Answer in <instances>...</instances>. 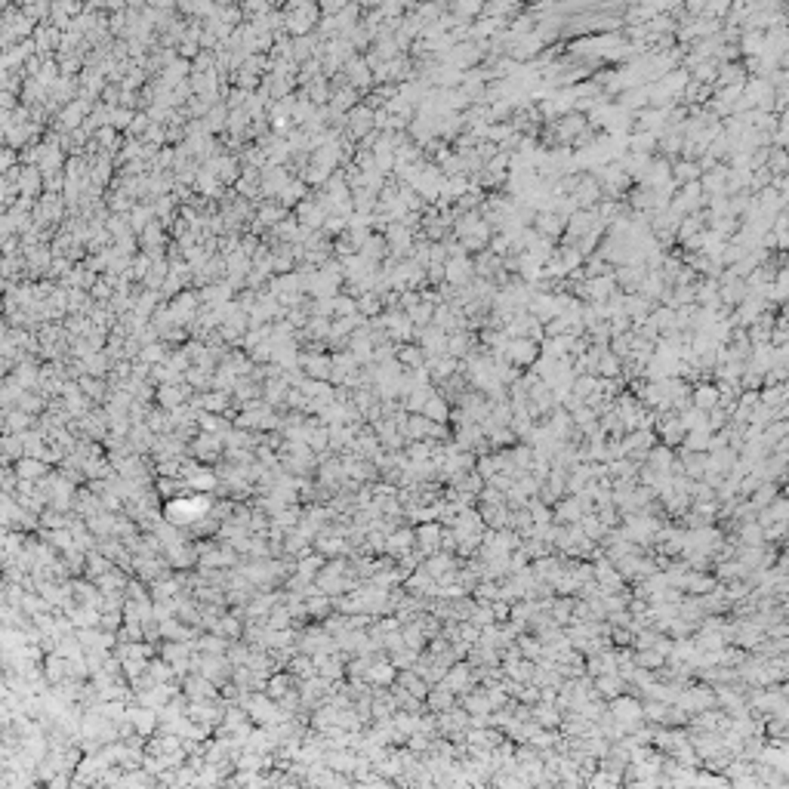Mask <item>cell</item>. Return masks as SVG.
<instances>
[{
  "label": "cell",
  "mask_w": 789,
  "mask_h": 789,
  "mask_svg": "<svg viewBox=\"0 0 789 789\" xmlns=\"http://www.w3.org/2000/svg\"><path fill=\"white\" fill-rule=\"evenodd\" d=\"M607 712H611L614 719L620 721V725L626 728L629 734H632L635 728H639L641 721H645V719H641V700H639V697H632V694H626V691L616 694L614 700H607Z\"/></svg>",
  "instance_id": "cell-1"
},
{
  "label": "cell",
  "mask_w": 789,
  "mask_h": 789,
  "mask_svg": "<svg viewBox=\"0 0 789 789\" xmlns=\"http://www.w3.org/2000/svg\"><path fill=\"white\" fill-rule=\"evenodd\" d=\"M416 534V549L422 555L438 552V540H441V521H422V525H413Z\"/></svg>",
  "instance_id": "cell-2"
},
{
  "label": "cell",
  "mask_w": 789,
  "mask_h": 789,
  "mask_svg": "<svg viewBox=\"0 0 789 789\" xmlns=\"http://www.w3.org/2000/svg\"><path fill=\"white\" fill-rule=\"evenodd\" d=\"M592 688H595V691H598V697H605V700H614L616 694L629 691V681L623 679L620 672H601V675H595V679H592Z\"/></svg>",
  "instance_id": "cell-3"
},
{
  "label": "cell",
  "mask_w": 789,
  "mask_h": 789,
  "mask_svg": "<svg viewBox=\"0 0 789 789\" xmlns=\"http://www.w3.org/2000/svg\"><path fill=\"white\" fill-rule=\"evenodd\" d=\"M450 706H456V694L450 691L444 681H435L426 694V709L429 712H444V709H450Z\"/></svg>",
  "instance_id": "cell-4"
},
{
  "label": "cell",
  "mask_w": 789,
  "mask_h": 789,
  "mask_svg": "<svg viewBox=\"0 0 789 789\" xmlns=\"http://www.w3.org/2000/svg\"><path fill=\"white\" fill-rule=\"evenodd\" d=\"M395 672H398V669H395L389 660H373L364 675H367V681H370L373 688H389V685L395 681Z\"/></svg>",
  "instance_id": "cell-5"
},
{
  "label": "cell",
  "mask_w": 789,
  "mask_h": 789,
  "mask_svg": "<svg viewBox=\"0 0 789 789\" xmlns=\"http://www.w3.org/2000/svg\"><path fill=\"white\" fill-rule=\"evenodd\" d=\"M691 404L697 410H712L715 404H719V389H715V382H697V386H691Z\"/></svg>",
  "instance_id": "cell-6"
},
{
  "label": "cell",
  "mask_w": 789,
  "mask_h": 789,
  "mask_svg": "<svg viewBox=\"0 0 789 789\" xmlns=\"http://www.w3.org/2000/svg\"><path fill=\"white\" fill-rule=\"evenodd\" d=\"M420 413L429 416V420H435V422H447V420H450V404L444 401L438 392H432V395H429V401L422 404Z\"/></svg>",
  "instance_id": "cell-7"
},
{
  "label": "cell",
  "mask_w": 789,
  "mask_h": 789,
  "mask_svg": "<svg viewBox=\"0 0 789 789\" xmlns=\"http://www.w3.org/2000/svg\"><path fill=\"white\" fill-rule=\"evenodd\" d=\"M395 361L401 364L404 370H413V367H420V364H426V355H422V349L420 346H395Z\"/></svg>",
  "instance_id": "cell-8"
},
{
  "label": "cell",
  "mask_w": 789,
  "mask_h": 789,
  "mask_svg": "<svg viewBox=\"0 0 789 789\" xmlns=\"http://www.w3.org/2000/svg\"><path fill=\"white\" fill-rule=\"evenodd\" d=\"M401 635H404V645L410 647V651H426V641H429V635L422 632V626L416 620H410V623H404L401 626Z\"/></svg>",
  "instance_id": "cell-9"
},
{
  "label": "cell",
  "mask_w": 789,
  "mask_h": 789,
  "mask_svg": "<svg viewBox=\"0 0 789 789\" xmlns=\"http://www.w3.org/2000/svg\"><path fill=\"white\" fill-rule=\"evenodd\" d=\"M620 367H623V361L620 358L614 355V351H601L598 355V364H595V376H605V380H616L620 376Z\"/></svg>",
  "instance_id": "cell-10"
},
{
  "label": "cell",
  "mask_w": 789,
  "mask_h": 789,
  "mask_svg": "<svg viewBox=\"0 0 789 789\" xmlns=\"http://www.w3.org/2000/svg\"><path fill=\"white\" fill-rule=\"evenodd\" d=\"M576 525H580L583 536H586V540H592V543H598L601 536L607 534V527L601 525V521H598V515H595V512H583V515H580V521H576Z\"/></svg>",
  "instance_id": "cell-11"
},
{
  "label": "cell",
  "mask_w": 789,
  "mask_h": 789,
  "mask_svg": "<svg viewBox=\"0 0 789 789\" xmlns=\"http://www.w3.org/2000/svg\"><path fill=\"white\" fill-rule=\"evenodd\" d=\"M789 398V389L786 382H777V386H761L759 389V401L768 404V407H783Z\"/></svg>",
  "instance_id": "cell-12"
},
{
  "label": "cell",
  "mask_w": 789,
  "mask_h": 789,
  "mask_svg": "<svg viewBox=\"0 0 789 789\" xmlns=\"http://www.w3.org/2000/svg\"><path fill=\"white\" fill-rule=\"evenodd\" d=\"M663 663H666V654H660L657 647H641V651H635V666H645V669H651V672H657Z\"/></svg>",
  "instance_id": "cell-13"
},
{
  "label": "cell",
  "mask_w": 789,
  "mask_h": 789,
  "mask_svg": "<svg viewBox=\"0 0 789 789\" xmlns=\"http://www.w3.org/2000/svg\"><path fill=\"white\" fill-rule=\"evenodd\" d=\"M515 645H518L521 657H527V660H534V663L543 657V641L536 639V635H530V632H527V635H518V639H515Z\"/></svg>",
  "instance_id": "cell-14"
},
{
  "label": "cell",
  "mask_w": 789,
  "mask_h": 789,
  "mask_svg": "<svg viewBox=\"0 0 789 789\" xmlns=\"http://www.w3.org/2000/svg\"><path fill=\"white\" fill-rule=\"evenodd\" d=\"M709 435H712V432H709L706 426H703V429H691V432H685V441H681L679 447H685V450H703V454H706V450H709Z\"/></svg>",
  "instance_id": "cell-15"
},
{
  "label": "cell",
  "mask_w": 789,
  "mask_h": 789,
  "mask_svg": "<svg viewBox=\"0 0 789 789\" xmlns=\"http://www.w3.org/2000/svg\"><path fill=\"white\" fill-rule=\"evenodd\" d=\"M786 435H789V422H786V420H771L765 429H761V441L768 444V450H771L774 441L786 438Z\"/></svg>",
  "instance_id": "cell-16"
},
{
  "label": "cell",
  "mask_w": 789,
  "mask_h": 789,
  "mask_svg": "<svg viewBox=\"0 0 789 789\" xmlns=\"http://www.w3.org/2000/svg\"><path fill=\"white\" fill-rule=\"evenodd\" d=\"M675 179H679V182H688V179H691V182H697V179H700V167H697V164H679V167H675Z\"/></svg>",
  "instance_id": "cell-17"
}]
</instances>
